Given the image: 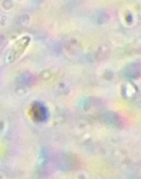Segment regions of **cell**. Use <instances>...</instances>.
Instances as JSON below:
<instances>
[{"instance_id":"obj_1","label":"cell","mask_w":141,"mask_h":179,"mask_svg":"<svg viewBox=\"0 0 141 179\" xmlns=\"http://www.w3.org/2000/svg\"><path fill=\"white\" fill-rule=\"evenodd\" d=\"M33 115L38 121H44L47 118V111L42 103L38 102L34 106Z\"/></svg>"}]
</instances>
